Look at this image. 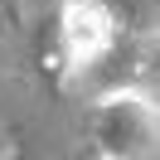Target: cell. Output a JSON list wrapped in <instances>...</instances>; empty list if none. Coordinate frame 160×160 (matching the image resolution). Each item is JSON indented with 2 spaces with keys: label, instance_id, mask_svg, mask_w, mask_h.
I'll return each mask as SVG.
<instances>
[{
  "label": "cell",
  "instance_id": "1",
  "mask_svg": "<svg viewBox=\"0 0 160 160\" xmlns=\"http://www.w3.org/2000/svg\"><path fill=\"white\" fill-rule=\"evenodd\" d=\"M68 44H73L78 58L97 53L102 44H107V15H102L97 5H73L68 10Z\"/></svg>",
  "mask_w": 160,
  "mask_h": 160
}]
</instances>
